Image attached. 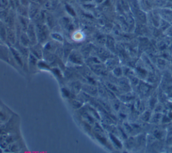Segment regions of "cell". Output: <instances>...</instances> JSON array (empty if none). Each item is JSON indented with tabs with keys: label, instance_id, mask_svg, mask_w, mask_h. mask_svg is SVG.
<instances>
[{
	"label": "cell",
	"instance_id": "cell-11",
	"mask_svg": "<svg viewBox=\"0 0 172 153\" xmlns=\"http://www.w3.org/2000/svg\"><path fill=\"white\" fill-rule=\"evenodd\" d=\"M0 39L2 41L7 40V28L1 20H0Z\"/></svg>",
	"mask_w": 172,
	"mask_h": 153
},
{
	"label": "cell",
	"instance_id": "cell-3",
	"mask_svg": "<svg viewBox=\"0 0 172 153\" xmlns=\"http://www.w3.org/2000/svg\"><path fill=\"white\" fill-rule=\"evenodd\" d=\"M68 60L71 63L76 64V65H82L83 62L82 55L77 50L71 51V52L68 57Z\"/></svg>",
	"mask_w": 172,
	"mask_h": 153
},
{
	"label": "cell",
	"instance_id": "cell-29",
	"mask_svg": "<svg viewBox=\"0 0 172 153\" xmlns=\"http://www.w3.org/2000/svg\"><path fill=\"white\" fill-rule=\"evenodd\" d=\"M1 39H0V43H1Z\"/></svg>",
	"mask_w": 172,
	"mask_h": 153
},
{
	"label": "cell",
	"instance_id": "cell-4",
	"mask_svg": "<svg viewBox=\"0 0 172 153\" xmlns=\"http://www.w3.org/2000/svg\"><path fill=\"white\" fill-rule=\"evenodd\" d=\"M30 53L34 55L38 59H41L43 57V51L42 48H40V46L39 44H36L32 45V47L30 48Z\"/></svg>",
	"mask_w": 172,
	"mask_h": 153
},
{
	"label": "cell",
	"instance_id": "cell-27",
	"mask_svg": "<svg viewBox=\"0 0 172 153\" xmlns=\"http://www.w3.org/2000/svg\"><path fill=\"white\" fill-rule=\"evenodd\" d=\"M55 73H57V69H56V68H55ZM58 72L60 73V71H58ZM57 76H61V75H60V73H59V74H58Z\"/></svg>",
	"mask_w": 172,
	"mask_h": 153
},
{
	"label": "cell",
	"instance_id": "cell-16",
	"mask_svg": "<svg viewBox=\"0 0 172 153\" xmlns=\"http://www.w3.org/2000/svg\"><path fill=\"white\" fill-rule=\"evenodd\" d=\"M38 67L39 68H41V69L44 70H49L50 68L49 63L46 62V61L43 60H40L39 62H38Z\"/></svg>",
	"mask_w": 172,
	"mask_h": 153
},
{
	"label": "cell",
	"instance_id": "cell-15",
	"mask_svg": "<svg viewBox=\"0 0 172 153\" xmlns=\"http://www.w3.org/2000/svg\"><path fill=\"white\" fill-rule=\"evenodd\" d=\"M72 50V47L69 44H65L64 47H63V56H64L65 58H67L69 57Z\"/></svg>",
	"mask_w": 172,
	"mask_h": 153
},
{
	"label": "cell",
	"instance_id": "cell-25",
	"mask_svg": "<svg viewBox=\"0 0 172 153\" xmlns=\"http://www.w3.org/2000/svg\"><path fill=\"white\" fill-rule=\"evenodd\" d=\"M106 37H102V36H100L98 38V41L99 43H100V44H105V43L106 42Z\"/></svg>",
	"mask_w": 172,
	"mask_h": 153
},
{
	"label": "cell",
	"instance_id": "cell-20",
	"mask_svg": "<svg viewBox=\"0 0 172 153\" xmlns=\"http://www.w3.org/2000/svg\"><path fill=\"white\" fill-rule=\"evenodd\" d=\"M65 7H66L67 12L69 13L71 16H75V15H76V14H75L74 9H73V8L71 6H70L69 5H66V6H65Z\"/></svg>",
	"mask_w": 172,
	"mask_h": 153
},
{
	"label": "cell",
	"instance_id": "cell-17",
	"mask_svg": "<svg viewBox=\"0 0 172 153\" xmlns=\"http://www.w3.org/2000/svg\"><path fill=\"white\" fill-rule=\"evenodd\" d=\"M71 104L73 108L75 109L79 108L80 107L83 105V102L81 101L79 99H75L71 98Z\"/></svg>",
	"mask_w": 172,
	"mask_h": 153
},
{
	"label": "cell",
	"instance_id": "cell-6",
	"mask_svg": "<svg viewBox=\"0 0 172 153\" xmlns=\"http://www.w3.org/2000/svg\"><path fill=\"white\" fill-rule=\"evenodd\" d=\"M10 50L12 55L14 56L15 60H16V62L19 64L20 65L23 66V57L21 55V53L20 52L19 50H17L16 48L13 47H10Z\"/></svg>",
	"mask_w": 172,
	"mask_h": 153
},
{
	"label": "cell",
	"instance_id": "cell-12",
	"mask_svg": "<svg viewBox=\"0 0 172 153\" xmlns=\"http://www.w3.org/2000/svg\"><path fill=\"white\" fill-rule=\"evenodd\" d=\"M58 47L57 46V44L54 42H47L46 44L44 45V50L49 51V52H54L55 50H56L57 48Z\"/></svg>",
	"mask_w": 172,
	"mask_h": 153
},
{
	"label": "cell",
	"instance_id": "cell-1",
	"mask_svg": "<svg viewBox=\"0 0 172 153\" xmlns=\"http://www.w3.org/2000/svg\"><path fill=\"white\" fill-rule=\"evenodd\" d=\"M36 32L37 40L39 44H44L49 36V26L44 23H39L36 25Z\"/></svg>",
	"mask_w": 172,
	"mask_h": 153
},
{
	"label": "cell",
	"instance_id": "cell-13",
	"mask_svg": "<svg viewBox=\"0 0 172 153\" xmlns=\"http://www.w3.org/2000/svg\"><path fill=\"white\" fill-rule=\"evenodd\" d=\"M82 89V85L79 81H74L71 84V91L74 94L79 93L81 89Z\"/></svg>",
	"mask_w": 172,
	"mask_h": 153
},
{
	"label": "cell",
	"instance_id": "cell-26",
	"mask_svg": "<svg viewBox=\"0 0 172 153\" xmlns=\"http://www.w3.org/2000/svg\"><path fill=\"white\" fill-rule=\"evenodd\" d=\"M46 1V0H37V1H38V3H39V4H44V2Z\"/></svg>",
	"mask_w": 172,
	"mask_h": 153
},
{
	"label": "cell",
	"instance_id": "cell-23",
	"mask_svg": "<svg viewBox=\"0 0 172 153\" xmlns=\"http://www.w3.org/2000/svg\"><path fill=\"white\" fill-rule=\"evenodd\" d=\"M73 37L76 40H79L80 39H82L83 38V34L80 32H76L73 36Z\"/></svg>",
	"mask_w": 172,
	"mask_h": 153
},
{
	"label": "cell",
	"instance_id": "cell-14",
	"mask_svg": "<svg viewBox=\"0 0 172 153\" xmlns=\"http://www.w3.org/2000/svg\"><path fill=\"white\" fill-rule=\"evenodd\" d=\"M45 22H47V25L50 28H52L55 24V20L52 15L47 14L45 15Z\"/></svg>",
	"mask_w": 172,
	"mask_h": 153
},
{
	"label": "cell",
	"instance_id": "cell-10",
	"mask_svg": "<svg viewBox=\"0 0 172 153\" xmlns=\"http://www.w3.org/2000/svg\"><path fill=\"white\" fill-rule=\"evenodd\" d=\"M39 11V6H38V4L31 3L29 5L28 9V16L30 18L32 19Z\"/></svg>",
	"mask_w": 172,
	"mask_h": 153
},
{
	"label": "cell",
	"instance_id": "cell-9",
	"mask_svg": "<svg viewBox=\"0 0 172 153\" xmlns=\"http://www.w3.org/2000/svg\"><path fill=\"white\" fill-rule=\"evenodd\" d=\"M28 65L30 71H35V68L38 67V58L31 53L28 57Z\"/></svg>",
	"mask_w": 172,
	"mask_h": 153
},
{
	"label": "cell",
	"instance_id": "cell-24",
	"mask_svg": "<svg viewBox=\"0 0 172 153\" xmlns=\"http://www.w3.org/2000/svg\"><path fill=\"white\" fill-rule=\"evenodd\" d=\"M114 73L115 75L118 76L122 74V70L120 69V68H115L114 70Z\"/></svg>",
	"mask_w": 172,
	"mask_h": 153
},
{
	"label": "cell",
	"instance_id": "cell-28",
	"mask_svg": "<svg viewBox=\"0 0 172 153\" xmlns=\"http://www.w3.org/2000/svg\"><path fill=\"white\" fill-rule=\"evenodd\" d=\"M80 1H82V2H88V1H91V0H80Z\"/></svg>",
	"mask_w": 172,
	"mask_h": 153
},
{
	"label": "cell",
	"instance_id": "cell-18",
	"mask_svg": "<svg viewBox=\"0 0 172 153\" xmlns=\"http://www.w3.org/2000/svg\"><path fill=\"white\" fill-rule=\"evenodd\" d=\"M51 36L52 37L56 42H62L63 41V37L62 35H60L59 33H52Z\"/></svg>",
	"mask_w": 172,
	"mask_h": 153
},
{
	"label": "cell",
	"instance_id": "cell-7",
	"mask_svg": "<svg viewBox=\"0 0 172 153\" xmlns=\"http://www.w3.org/2000/svg\"><path fill=\"white\" fill-rule=\"evenodd\" d=\"M16 32L13 28H7V40L11 44H14L16 42Z\"/></svg>",
	"mask_w": 172,
	"mask_h": 153
},
{
	"label": "cell",
	"instance_id": "cell-21",
	"mask_svg": "<svg viewBox=\"0 0 172 153\" xmlns=\"http://www.w3.org/2000/svg\"><path fill=\"white\" fill-rule=\"evenodd\" d=\"M62 90V92H63V95L65 96V97H67V98H72V96H71V93L70 92V91H69L67 90V89H65V88H63L61 89Z\"/></svg>",
	"mask_w": 172,
	"mask_h": 153
},
{
	"label": "cell",
	"instance_id": "cell-8",
	"mask_svg": "<svg viewBox=\"0 0 172 153\" xmlns=\"http://www.w3.org/2000/svg\"><path fill=\"white\" fill-rule=\"evenodd\" d=\"M20 45L26 48L29 47L31 45V42H30L28 36L26 32H22L21 35H20Z\"/></svg>",
	"mask_w": 172,
	"mask_h": 153
},
{
	"label": "cell",
	"instance_id": "cell-5",
	"mask_svg": "<svg viewBox=\"0 0 172 153\" xmlns=\"http://www.w3.org/2000/svg\"><path fill=\"white\" fill-rule=\"evenodd\" d=\"M82 89L84 92L89 94L90 95H95L98 93V87L92 84H86L82 85Z\"/></svg>",
	"mask_w": 172,
	"mask_h": 153
},
{
	"label": "cell",
	"instance_id": "cell-2",
	"mask_svg": "<svg viewBox=\"0 0 172 153\" xmlns=\"http://www.w3.org/2000/svg\"><path fill=\"white\" fill-rule=\"evenodd\" d=\"M26 34L31 42V44H36L38 42L36 32V26L33 23H30L26 30Z\"/></svg>",
	"mask_w": 172,
	"mask_h": 153
},
{
	"label": "cell",
	"instance_id": "cell-22",
	"mask_svg": "<svg viewBox=\"0 0 172 153\" xmlns=\"http://www.w3.org/2000/svg\"><path fill=\"white\" fill-rule=\"evenodd\" d=\"M138 17L139 20H141V22H144L145 21V15L143 12H141V11L138 12Z\"/></svg>",
	"mask_w": 172,
	"mask_h": 153
},
{
	"label": "cell",
	"instance_id": "cell-19",
	"mask_svg": "<svg viewBox=\"0 0 172 153\" xmlns=\"http://www.w3.org/2000/svg\"><path fill=\"white\" fill-rule=\"evenodd\" d=\"M119 85L120 86L122 87L123 89H126L129 87V83L126 79H120Z\"/></svg>",
	"mask_w": 172,
	"mask_h": 153
}]
</instances>
